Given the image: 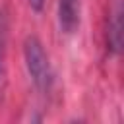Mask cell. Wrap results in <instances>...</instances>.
Listing matches in <instances>:
<instances>
[{
  "mask_svg": "<svg viewBox=\"0 0 124 124\" xmlns=\"http://www.w3.org/2000/svg\"><path fill=\"white\" fill-rule=\"evenodd\" d=\"M23 56L27 72L39 91H50L52 87V70L48 56L37 37H27L23 43Z\"/></svg>",
  "mask_w": 124,
  "mask_h": 124,
  "instance_id": "cell-1",
  "label": "cell"
},
{
  "mask_svg": "<svg viewBox=\"0 0 124 124\" xmlns=\"http://www.w3.org/2000/svg\"><path fill=\"white\" fill-rule=\"evenodd\" d=\"M58 25L60 31L72 35L79 25V0H58Z\"/></svg>",
  "mask_w": 124,
  "mask_h": 124,
  "instance_id": "cell-2",
  "label": "cell"
},
{
  "mask_svg": "<svg viewBox=\"0 0 124 124\" xmlns=\"http://www.w3.org/2000/svg\"><path fill=\"white\" fill-rule=\"evenodd\" d=\"M112 31H110V45H112V48L114 50H118L120 48V43H122V21H120V10L114 14V19H112V27H110Z\"/></svg>",
  "mask_w": 124,
  "mask_h": 124,
  "instance_id": "cell-3",
  "label": "cell"
},
{
  "mask_svg": "<svg viewBox=\"0 0 124 124\" xmlns=\"http://www.w3.org/2000/svg\"><path fill=\"white\" fill-rule=\"evenodd\" d=\"M4 45H6V19L0 14V76H2V66H4Z\"/></svg>",
  "mask_w": 124,
  "mask_h": 124,
  "instance_id": "cell-4",
  "label": "cell"
},
{
  "mask_svg": "<svg viewBox=\"0 0 124 124\" xmlns=\"http://www.w3.org/2000/svg\"><path fill=\"white\" fill-rule=\"evenodd\" d=\"M29 6H31L35 12H41L43 6H45V0H29Z\"/></svg>",
  "mask_w": 124,
  "mask_h": 124,
  "instance_id": "cell-5",
  "label": "cell"
}]
</instances>
